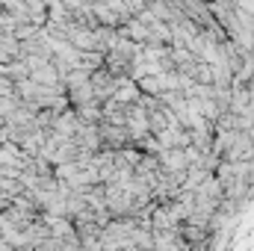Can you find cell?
I'll list each match as a JSON object with an SVG mask.
<instances>
[{
	"label": "cell",
	"mask_w": 254,
	"mask_h": 251,
	"mask_svg": "<svg viewBox=\"0 0 254 251\" xmlns=\"http://www.w3.org/2000/svg\"><path fill=\"white\" fill-rule=\"evenodd\" d=\"M127 133H130V142H139V139H145L148 133H151V125H148V110L136 101V104H130L127 107Z\"/></svg>",
	"instance_id": "obj_1"
},
{
	"label": "cell",
	"mask_w": 254,
	"mask_h": 251,
	"mask_svg": "<svg viewBox=\"0 0 254 251\" xmlns=\"http://www.w3.org/2000/svg\"><path fill=\"white\" fill-rule=\"evenodd\" d=\"M30 160L33 157H27L18 142H12V139L0 142V169H27Z\"/></svg>",
	"instance_id": "obj_2"
},
{
	"label": "cell",
	"mask_w": 254,
	"mask_h": 251,
	"mask_svg": "<svg viewBox=\"0 0 254 251\" xmlns=\"http://www.w3.org/2000/svg\"><path fill=\"white\" fill-rule=\"evenodd\" d=\"M157 160H160V172H166V175H181V172H187L184 148H160V151H157Z\"/></svg>",
	"instance_id": "obj_3"
},
{
	"label": "cell",
	"mask_w": 254,
	"mask_h": 251,
	"mask_svg": "<svg viewBox=\"0 0 254 251\" xmlns=\"http://www.w3.org/2000/svg\"><path fill=\"white\" fill-rule=\"evenodd\" d=\"M80 116H77V110L74 107H68V110H63V113H57L54 116V125H51V130L60 136V139H71L77 130H80Z\"/></svg>",
	"instance_id": "obj_4"
},
{
	"label": "cell",
	"mask_w": 254,
	"mask_h": 251,
	"mask_svg": "<svg viewBox=\"0 0 254 251\" xmlns=\"http://www.w3.org/2000/svg\"><path fill=\"white\" fill-rule=\"evenodd\" d=\"M98 130H101V142H104V148L119 151V148L130 145V133H127L125 125H107V122H101Z\"/></svg>",
	"instance_id": "obj_5"
},
{
	"label": "cell",
	"mask_w": 254,
	"mask_h": 251,
	"mask_svg": "<svg viewBox=\"0 0 254 251\" xmlns=\"http://www.w3.org/2000/svg\"><path fill=\"white\" fill-rule=\"evenodd\" d=\"M74 110H77V116H80L83 125H101V119H104V104L98 98H89V101L77 104Z\"/></svg>",
	"instance_id": "obj_6"
},
{
	"label": "cell",
	"mask_w": 254,
	"mask_h": 251,
	"mask_svg": "<svg viewBox=\"0 0 254 251\" xmlns=\"http://www.w3.org/2000/svg\"><path fill=\"white\" fill-rule=\"evenodd\" d=\"M30 77L36 80V83H42V86H57V83H63V77H60V71H57V65L51 63H42L36 65L33 71H30Z\"/></svg>",
	"instance_id": "obj_7"
},
{
	"label": "cell",
	"mask_w": 254,
	"mask_h": 251,
	"mask_svg": "<svg viewBox=\"0 0 254 251\" xmlns=\"http://www.w3.org/2000/svg\"><path fill=\"white\" fill-rule=\"evenodd\" d=\"M130 243H133V249H142V251H154V231L145 225V222H139L133 231H130Z\"/></svg>",
	"instance_id": "obj_8"
},
{
	"label": "cell",
	"mask_w": 254,
	"mask_h": 251,
	"mask_svg": "<svg viewBox=\"0 0 254 251\" xmlns=\"http://www.w3.org/2000/svg\"><path fill=\"white\" fill-rule=\"evenodd\" d=\"M92 12H95V21H98L101 27H119V24H122V18H119L104 0H92Z\"/></svg>",
	"instance_id": "obj_9"
},
{
	"label": "cell",
	"mask_w": 254,
	"mask_h": 251,
	"mask_svg": "<svg viewBox=\"0 0 254 251\" xmlns=\"http://www.w3.org/2000/svg\"><path fill=\"white\" fill-rule=\"evenodd\" d=\"M65 95H68V101H71V107H77V104H83V101H89V98H95V92H92V80H86V83H77V86H71V89H65Z\"/></svg>",
	"instance_id": "obj_10"
},
{
	"label": "cell",
	"mask_w": 254,
	"mask_h": 251,
	"mask_svg": "<svg viewBox=\"0 0 254 251\" xmlns=\"http://www.w3.org/2000/svg\"><path fill=\"white\" fill-rule=\"evenodd\" d=\"M127 6H130V12L136 15L139 9H145V6H148V0H127Z\"/></svg>",
	"instance_id": "obj_11"
}]
</instances>
